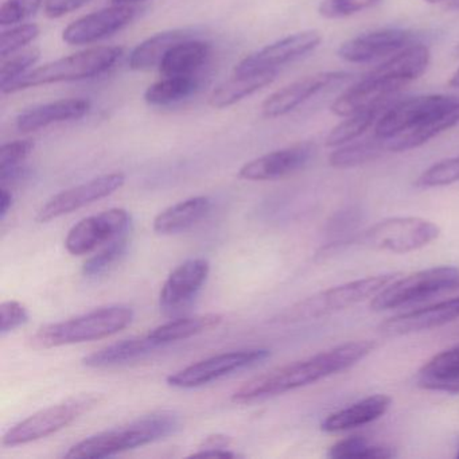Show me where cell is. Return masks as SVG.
<instances>
[{
    "instance_id": "d6a6232c",
    "label": "cell",
    "mask_w": 459,
    "mask_h": 459,
    "mask_svg": "<svg viewBox=\"0 0 459 459\" xmlns=\"http://www.w3.org/2000/svg\"><path fill=\"white\" fill-rule=\"evenodd\" d=\"M198 88L200 82L195 76L163 77L147 88L144 100L150 106H171L195 95Z\"/></svg>"
},
{
    "instance_id": "5bb4252c",
    "label": "cell",
    "mask_w": 459,
    "mask_h": 459,
    "mask_svg": "<svg viewBox=\"0 0 459 459\" xmlns=\"http://www.w3.org/2000/svg\"><path fill=\"white\" fill-rule=\"evenodd\" d=\"M348 79L349 74L345 72H321V74L302 77L268 96L262 104V115L267 119L283 117L294 111L316 93L341 84Z\"/></svg>"
},
{
    "instance_id": "f1b7e54d",
    "label": "cell",
    "mask_w": 459,
    "mask_h": 459,
    "mask_svg": "<svg viewBox=\"0 0 459 459\" xmlns=\"http://www.w3.org/2000/svg\"><path fill=\"white\" fill-rule=\"evenodd\" d=\"M278 76V69L257 72L246 76H233L228 82H222L209 96V106L216 109L228 108L233 104L251 96L262 88L267 87Z\"/></svg>"
},
{
    "instance_id": "4316f807",
    "label": "cell",
    "mask_w": 459,
    "mask_h": 459,
    "mask_svg": "<svg viewBox=\"0 0 459 459\" xmlns=\"http://www.w3.org/2000/svg\"><path fill=\"white\" fill-rule=\"evenodd\" d=\"M211 49L209 42L197 39L179 42L169 50L160 64V74L163 77L195 76L211 56Z\"/></svg>"
},
{
    "instance_id": "2e32d148",
    "label": "cell",
    "mask_w": 459,
    "mask_h": 459,
    "mask_svg": "<svg viewBox=\"0 0 459 459\" xmlns=\"http://www.w3.org/2000/svg\"><path fill=\"white\" fill-rule=\"evenodd\" d=\"M316 154L313 143H298L287 149L268 152L246 163L238 171V177L246 181H273L297 173L305 168Z\"/></svg>"
},
{
    "instance_id": "277c9868",
    "label": "cell",
    "mask_w": 459,
    "mask_h": 459,
    "mask_svg": "<svg viewBox=\"0 0 459 459\" xmlns=\"http://www.w3.org/2000/svg\"><path fill=\"white\" fill-rule=\"evenodd\" d=\"M122 55V48L117 47H100L82 50L76 55L53 61L29 74H22L20 79L2 88V92L4 95H10L29 88L41 87V85L92 79L111 69Z\"/></svg>"
},
{
    "instance_id": "ffe728a7",
    "label": "cell",
    "mask_w": 459,
    "mask_h": 459,
    "mask_svg": "<svg viewBox=\"0 0 459 459\" xmlns=\"http://www.w3.org/2000/svg\"><path fill=\"white\" fill-rule=\"evenodd\" d=\"M400 85L380 77L368 74L361 82L349 88L333 101L330 111L335 117H348L364 109L372 108L381 103L394 100Z\"/></svg>"
},
{
    "instance_id": "52a82bcc",
    "label": "cell",
    "mask_w": 459,
    "mask_h": 459,
    "mask_svg": "<svg viewBox=\"0 0 459 459\" xmlns=\"http://www.w3.org/2000/svg\"><path fill=\"white\" fill-rule=\"evenodd\" d=\"M455 286H459L458 268H429L392 281L373 297L370 307L375 311L391 310Z\"/></svg>"
},
{
    "instance_id": "30bf717a",
    "label": "cell",
    "mask_w": 459,
    "mask_h": 459,
    "mask_svg": "<svg viewBox=\"0 0 459 459\" xmlns=\"http://www.w3.org/2000/svg\"><path fill=\"white\" fill-rule=\"evenodd\" d=\"M131 216L126 209L115 208L82 220L66 236L69 254L82 256L95 251L101 244L125 235L130 228Z\"/></svg>"
},
{
    "instance_id": "9a60e30c",
    "label": "cell",
    "mask_w": 459,
    "mask_h": 459,
    "mask_svg": "<svg viewBox=\"0 0 459 459\" xmlns=\"http://www.w3.org/2000/svg\"><path fill=\"white\" fill-rule=\"evenodd\" d=\"M136 13L130 4H114L71 23L64 30L63 39L69 45L93 44L130 25Z\"/></svg>"
},
{
    "instance_id": "ab89813d",
    "label": "cell",
    "mask_w": 459,
    "mask_h": 459,
    "mask_svg": "<svg viewBox=\"0 0 459 459\" xmlns=\"http://www.w3.org/2000/svg\"><path fill=\"white\" fill-rule=\"evenodd\" d=\"M380 0H324L318 7L319 15L327 20L351 17L377 4Z\"/></svg>"
},
{
    "instance_id": "c3c4849f",
    "label": "cell",
    "mask_w": 459,
    "mask_h": 459,
    "mask_svg": "<svg viewBox=\"0 0 459 459\" xmlns=\"http://www.w3.org/2000/svg\"><path fill=\"white\" fill-rule=\"evenodd\" d=\"M448 85L453 88H459V68L454 72L453 76H451L450 82H448Z\"/></svg>"
},
{
    "instance_id": "4fadbf2b",
    "label": "cell",
    "mask_w": 459,
    "mask_h": 459,
    "mask_svg": "<svg viewBox=\"0 0 459 459\" xmlns=\"http://www.w3.org/2000/svg\"><path fill=\"white\" fill-rule=\"evenodd\" d=\"M453 96H416L407 100L394 101L375 126V136L386 139L411 130L429 115L453 103Z\"/></svg>"
},
{
    "instance_id": "ee69618b",
    "label": "cell",
    "mask_w": 459,
    "mask_h": 459,
    "mask_svg": "<svg viewBox=\"0 0 459 459\" xmlns=\"http://www.w3.org/2000/svg\"><path fill=\"white\" fill-rule=\"evenodd\" d=\"M88 2L90 0H45L44 13L49 18H60L82 9Z\"/></svg>"
},
{
    "instance_id": "9c48e42d",
    "label": "cell",
    "mask_w": 459,
    "mask_h": 459,
    "mask_svg": "<svg viewBox=\"0 0 459 459\" xmlns=\"http://www.w3.org/2000/svg\"><path fill=\"white\" fill-rule=\"evenodd\" d=\"M268 357H270V351L267 349H247V351L217 354L173 373L169 376L168 383L169 385L176 388H197L230 375L236 370L259 364Z\"/></svg>"
},
{
    "instance_id": "7c38bea8",
    "label": "cell",
    "mask_w": 459,
    "mask_h": 459,
    "mask_svg": "<svg viewBox=\"0 0 459 459\" xmlns=\"http://www.w3.org/2000/svg\"><path fill=\"white\" fill-rule=\"evenodd\" d=\"M321 33L316 30L292 34V36L273 42V44L263 48L259 52L244 58L236 65L235 74L236 76H246V74H257V72L278 69V66L313 52L321 45Z\"/></svg>"
},
{
    "instance_id": "816d5d0a",
    "label": "cell",
    "mask_w": 459,
    "mask_h": 459,
    "mask_svg": "<svg viewBox=\"0 0 459 459\" xmlns=\"http://www.w3.org/2000/svg\"><path fill=\"white\" fill-rule=\"evenodd\" d=\"M453 9L459 10V0H456L455 4H453Z\"/></svg>"
},
{
    "instance_id": "e0dca14e",
    "label": "cell",
    "mask_w": 459,
    "mask_h": 459,
    "mask_svg": "<svg viewBox=\"0 0 459 459\" xmlns=\"http://www.w3.org/2000/svg\"><path fill=\"white\" fill-rule=\"evenodd\" d=\"M211 265L205 259L182 263L169 276L160 294V310L176 313L186 307L208 279Z\"/></svg>"
},
{
    "instance_id": "f6af8a7d",
    "label": "cell",
    "mask_w": 459,
    "mask_h": 459,
    "mask_svg": "<svg viewBox=\"0 0 459 459\" xmlns=\"http://www.w3.org/2000/svg\"><path fill=\"white\" fill-rule=\"evenodd\" d=\"M230 445V437L225 435H211L204 439L198 450H216V448H228Z\"/></svg>"
},
{
    "instance_id": "83f0119b",
    "label": "cell",
    "mask_w": 459,
    "mask_h": 459,
    "mask_svg": "<svg viewBox=\"0 0 459 459\" xmlns=\"http://www.w3.org/2000/svg\"><path fill=\"white\" fill-rule=\"evenodd\" d=\"M193 37H195V30L190 29H176V30L155 34L133 50L128 61L130 68L133 71H147L154 66H160L171 48Z\"/></svg>"
},
{
    "instance_id": "7402d4cb",
    "label": "cell",
    "mask_w": 459,
    "mask_h": 459,
    "mask_svg": "<svg viewBox=\"0 0 459 459\" xmlns=\"http://www.w3.org/2000/svg\"><path fill=\"white\" fill-rule=\"evenodd\" d=\"M90 109L91 101L87 99H64L41 104L21 112L17 117V128L21 133H33L56 123L82 119Z\"/></svg>"
},
{
    "instance_id": "836d02e7",
    "label": "cell",
    "mask_w": 459,
    "mask_h": 459,
    "mask_svg": "<svg viewBox=\"0 0 459 459\" xmlns=\"http://www.w3.org/2000/svg\"><path fill=\"white\" fill-rule=\"evenodd\" d=\"M386 152L385 141L373 136V139L342 144L330 154L329 165L335 169L356 168L380 157Z\"/></svg>"
},
{
    "instance_id": "8d00e7d4",
    "label": "cell",
    "mask_w": 459,
    "mask_h": 459,
    "mask_svg": "<svg viewBox=\"0 0 459 459\" xmlns=\"http://www.w3.org/2000/svg\"><path fill=\"white\" fill-rule=\"evenodd\" d=\"M128 238L127 236L122 235L115 240L109 241L108 246L99 252L95 256L88 259L82 265V273L88 278H95L101 275L107 270L112 267L115 263L122 259L123 255L127 251Z\"/></svg>"
},
{
    "instance_id": "d590c367",
    "label": "cell",
    "mask_w": 459,
    "mask_h": 459,
    "mask_svg": "<svg viewBox=\"0 0 459 459\" xmlns=\"http://www.w3.org/2000/svg\"><path fill=\"white\" fill-rule=\"evenodd\" d=\"M34 149L33 141H15L0 149V179L6 184L22 173V165Z\"/></svg>"
},
{
    "instance_id": "60d3db41",
    "label": "cell",
    "mask_w": 459,
    "mask_h": 459,
    "mask_svg": "<svg viewBox=\"0 0 459 459\" xmlns=\"http://www.w3.org/2000/svg\"><path fill=\"white\" fill-rule=\"evenodd\" d=\"M45 0H7L0 7V25L12 26L36 14Z\"/></svg>"
},
{
    "instance_id": "d4e9b609",
    "label": "cell",
    "mask_w": 459,
    "mask_h": 459,
    "mask_svg": "<svg viewBox=\"0 0 459 459\" xmlns=\"http://www.w3.org/2000/svg\"><path fill=\"white\" fill-rule=\"evenodd\" d=\"M416 384L429 391L459 392V345L435 354L419 370Z\"/></svg>"
},
{
    "instance_id": "7bdbcfd3",
    "label": "cell",
    "mask_w": 459,
    "mask_h": 459,
    "mask_svg": "<svg viewBox=\"0 0 459 459\" xmlns=\"http://www.w3.org/2000/svg\"><path fill=\"white\" fill-rule=\"evenodd\" d=\"M29 321L28 308L17 300H7L0 306V333L6 335Z\"/></svg>"
},
{
    "instance_id": "cb8c5ba5",
    "label": "cell",
    "mask_w": 459,
    "mask_h": 459,
    "mask_svg": "<svg viewBox=\"0 0 459 459\" xmlns=\"http://www.w3.org/2000/svg\"><path fill=\"white\" fill-rule=\"evenodd\" d=\"M391 404L392 399L386 394L365 397L349 407L330 413L322 421L321 429L333 434V432L348 431V429L365 426L385 415Z\"/></svg>"
},
{
    "instance_id": "f35d334b",
    "label": "cell",
    "mask_w": 459,
    "mask_h": 459,
    "mask_svg": "<svg viewBox=\"0 0 459 459\" xmlns=\"http://www.w3.org/2000/svg\"><path fill=\"white\" fill-rule=\"evenodd\" d=\"M39 34V28L34 23L29 25H21L17 28L10 29V30L2 33V39H0V56L2 58L9 57L13 53L25 48L26 45L30 44L33 39H36Z\"/></svg>"
},
{
    "instance_id": "74e56055",
    "label": "cell",
    "mask_w": 459,
    "mask_h": 459,
    "mask_svg": "<svg viewBox=\"0 0 459 459\" xmlns=\"http://www.w3.org/2000/svg\"><path fill=\"white\" fill-rule=\"evenodd\" d=\"M459 181V155L458 157L448 158V160H440L435 163L431 168L427 169L418 179L416 186L424 187H440L447 185L455 184Z\"/></svg>"
},
{
    "instance_id": "f546056e",
    "label": "cell",
    "mask_w": 459,
    "mask_h": 459,
    "mask_svg": "<svg viewBox=\"0 0 459 459\" xmlns=\"http://www.w3.org/2000/svg\"><path fill=\"white\" fill-rule=\"evenodd\" d=\"M160 348L149 334L146 337L130 338L120 342L112 343L100 351H93L82 359L84 365L90 368H109L115 365L126 364L146 356L154 349Z\"/></svg>"
},
{
    "instance_id": "ac0fdd59",
    "label": "cell",
    "mask_w": 459,
    "mask_h": 459,
    "mask_svg": "<svg viewBox=\"0 0 459 459\" xmlns=\"http://www.w3.org/2000/svg\"><path fill=\"white\" fill-rule=\"evenodd\" d=\"M413 33L402 29H384L354 37L338 48V56L348 63H369L397 53L413 41Z\"/></svg>"
},
{
    "instance_id": "5b68a950",
    "label": "cell",
    "mask_w": 459,
    "mask_h": 459,
    "mask_svg": "<svg viewBox=\"0 0 459 459\" xmlns=\"http://www.w3.org/2000/svg\"><path fill=\"white\" fill-rule=\"evenodd\" d=\"M399 273H383L349 281L333 289L325 290L311 295L291 307L279 314L275 322L279 324H295V322L311 321L325 316L337 313L351 307L368 298L375 297L381 290L396 281Z\"/></svg>"
},
{
    "instance_id": "b9f144b4",
    "label": "cell",
    "mask_w": 459,
    "mask_h": 459,
    "mask_svg": "<svg viewBox=\"0 0 459 459\" xmlns=\"http://www.w3.org/2000/svg\"><path fill=\"white\" fill-rule=\"evenodd\" d=\"M39 60V50L30 49L21 55L14 56L10 60L4 61L0 71V88H4L10 82L20 79L30 66Z\"/></svg>"
},
{
    "instance_id": "3957f363",
    "label": "cell",
    "mask_w": 459,
    "mask_h": 459,
    "mask_svg": "<svg viewBox=\"0 0 459 459\" xmlns=\"http://www.w3.org/2000/svg\"><path fill=\"white\" fill-rule=\"evenodd\" d=\"M134 311L128 306H108L84 316L48 325L31 338L36 348H57L72 343L90 342L117 334L133 322Z\"/></svg>"
},
{
    "instance_id": "bcb514c9",
    "label": "cell",
    "mask_w": 459,
    "mask_h": 459,
    "mask_svg": "<svg viewBox=\"0 0 459 459\" xmlns=\"http://www.w3.org/2000/svg\"><path fill=\"white\" fill-rule=\"evenodd\" d=\"M190 456L195 458H236L238 454L232 453L230 448H216V450H198Z\"/></svg>"
},
{
    "instance_id": "f907efd6",
    "label": "cell",
    "mask_w": 459,
    "mask_h": 459,
    "mask_svg": "<svg viewBox=\"0 0 459 459\" xmlns=\"http://www.w3.org/2000/svg\"><path fill=\"white\" fill-rule=\"evenodd\" d=\"M424 2H427V4H440V2H445V0H424Z\"/></svg>"
},
{
    "instance_id": "603a6c76",
    "label": "cell",
    "mask_w": 459,
    "mask_h": 459,
    "mask_svg": "<svg viewBox=\"0 0 459 459\" xmlns=\"http://www.w3.org/2000/svg\"><path fill=\"white\" fill-rule=\"evenodd\" d=\"M431 60V53L424 45H408L404 49L394 53L389 60L373 69L369 74L403 85L419 79L427 71Z\"/></svg>"
},
{
    "instance_id": "4dcf8cb0",
    "label": "cell",
    "mask_w": 459,
    "mask_h": 459,
    "mask_svg": "<svg viewBox=\"0 0 459 459\" xmlns=\"http://www.w3.org/2000/svg\"><path fill=\"white\" fill-rule=\"evenodd\" d=\"M222 316L219 314H206V316H189V318H179L176 321L168 322L155 327L149 333V337L158 345L177 342V341L186 340L200 333L208 332L221 324Z\"/></svg>"
},
{
    "instance_id": "ba28073f",
    "label": "cell",
    "mask_w": 459,
    "mask_h": 459,
    "mask_svg": "<svg viewBox=\"0 0 459 459\" xmlns=\"http://www.w3.org/2000/svg\"><path fill=\"white\" fill-rule=\"evenodd\" d=\"M96 402L98 400L95 397H79L45 408L12 427L4 435L2 445L15 447L50 437L74 423L85 411L92 408Z\"/></svg>"
},
{
    "instance_id": "7a4b0ae2",
    "label": "cell",
    "mask_w": 459,
    "mask_h": 459,
    "mask_svg": "<svg viewBox=\"0 0 459 459\" xmlns=\"http://www.w3.org/2000/svg\"><path fill=\"white\" fill-rule=\"evenodd\" d=\"M178 429L179 419L176 413H152L82 440L69 448L65 458H107L163 439Z\"/></svg>"
},
{
    "instance_id": "8fae6325",
    "label": "cell",
    "mask_w": 459,
    "mask_h": 459,
    "mask_svg": "<svg viewBox=\"0 0 459 459\" xmlns=\"http://www.w3.org/2000/svg\"><path fill=\"white\" fill-rule=\"evenodd\" d=\"M126 176L123 173L104 174L98 178L91 179L85 184L72 189L64 190L50 198L37 214L36 220L41 224L52 221L65 214L74 213L77 209L84 208L101 198L108 197L125 185Z\"/></svg>"
},
{
    "instance_id": "db71d44e",
    "label": "cell",
    "mask_w": 459,
    "mask_h": 459,
    "mask_svg": "<svg viewBox=\"0 0 459 459\" xmlns=\"http://www.w3.org/2000/svg\"><path fill=\"white\" fill-rule=\"evenodd\" d=\"M456 458H459V451L456 453Z\"/></svg>"
},
{
    "instance_id": "d6986e66",
    "label": "cell",
    "mask_w": 459,
    "mask_h": 459,
    "mask_svg": "<svg viewBox=\"0 0 459 459\" xmlns=\"http://www.w3.org/2000/svg\"><path fill=\"white\" fill-rule=\"evenodd\" d=\"M456 318H459V297L392 316L383 322L378 330L385 337H400L443 326Z\"/></svg>"
},
{
    "instance_id": "8992f818",
    "label": "cell",
    "mask_w": 459,
    "mask_h": 459,
    "mask_svg": "<svg viewBox=\"0 0 459 459\" xmlns=\"http://www.w3.org/2000/svg\"><path fill=\"white\" fill-rule=\"evenodd\" d=\"M440 228L419 217H392L368 228L359 243L376 251L408 254L437 240Z\"/></svg>"
},
{
    "instance_id": "f5cc1de1",
    "label": "cell",
    "mask_w": 459,
    "mask_h": 459,
    "mask_svg": "<svg viewBox=\"0 0 459 459\" xmlns=\"http://www.w3.org/2000/svg\"><path fill=\"white\" fill-rule=\"evenodd\" d=\"M454 53H455V56H459V44L456 45L455 50H454Z\"/></svg>"
},
{
    "instance_id": "e575fe53",
    "label": "cell",
    "mask_w": 459,
    "mask_h": 459,
    "mask_svg": "<svg viewBox=\"0 0 459 459\" xmlns=\"http://www.w3.org/2000/svg\"><path fill=\"white\" fill-rule=\"evenodd\" d=\"M396 455L388 446L369 445L362 437L340 440L330 447L327 456L333 459H389Z\"/></svg>"
},
{
    "instance_id": "7dc6e473",
    "label": "cell",
    "mask_w": 459,
    "mask_h": 459,
    "mask_svg": "<svg viewBox=\"0 0 459 459\" xmlns=\"http://www.w3.org/2000/svg\"><path fill=\"white\" fill-rule=\"evenodd\" d=\"M13 205V195L6 189L2 187V193H0V217L4 220L6 214L9 213L10 208Z\"/></svg>"
},
{
    "instance_id": "484cf974",
    "label": "cell",
    "mask_w": 459,
    "mask_h": 459,
    "mask_svg": "<svg viewBox=\"0 0 459 459\" xmlns=\"http://www.w3.org/2000/svg\"><path fill=\"white\" fill-rule=\"evenodd\" d=\"M212 201L208 197H193L181 201L160 212L154 220L158 235H176L189 230L211 212Z\"/></svg>"
},
{
    "instance_id": "44dd1931",
    "label": "cell",
    "mask_w": 459,
    "mask_h": 459,
    "mask_svg": "<svg viewBox=\"0 0 459 459\" xmlns=\"http://www.w3.org/2000/svg\"><path fill=\"white\" fill-rule=\"evenodd\" d=\"M459 125V99L455 98L453 103L445 108L434 112V114L421 120L419 125L400 135L386 139V152H402L423 146L427 142L434 139L439 134L450 130Z\"/></svg>"
},
{
    "instance_id": "6da1fadb",
    "label": "cell",
    "mask_w": 459,
    "mask_h": 459,
    "mask_svg": "<svg viewBox=\"0 0 459 459\" xmlns=\"http://www.w3.org/2000/svg\"><path fill=\"white\" fill-rule=\"evenodd\" d=\"M375 348L376 343L372 341L342 343L247 381L232 394V400L236 403H251L310 385L349 369L372 353Z\"/></svg>"
},
{
    "instance_id": "1f68e13d",
    "label": "cell",
    "mask_w": 459,
    "mask_h": 459,
    "mask_svg": "<svg viewBox=\"0 0 459 459\" xmlns=\"http://www.w3.org/2000/svg\"><path fill=\"white\" fill-rule=\"evenodd\" d=\"M391 101L378 104L372 108L364 109V111L357 112L351 117H346V120L335 126L326 138L327 147H340L342 144L351 143L357 138L367 133L373 125L378 122L384 112L391 106Z\"/></svg>"
},
{
    "instance_id": "681fc988",
    "label": "cell",
    "mask_w": 459,
    "mask_h": 459,
    "mask_svg": "<svg viewBox=\"0 0 459 459\" xmlns=\"http://www.w3.org/2000/svg\"><path fill=\"white\" fill-rule=\"evenodd\" d=\"M135 2H143V0H112V4H131Z\"/></svg>"
}]
</instances>
